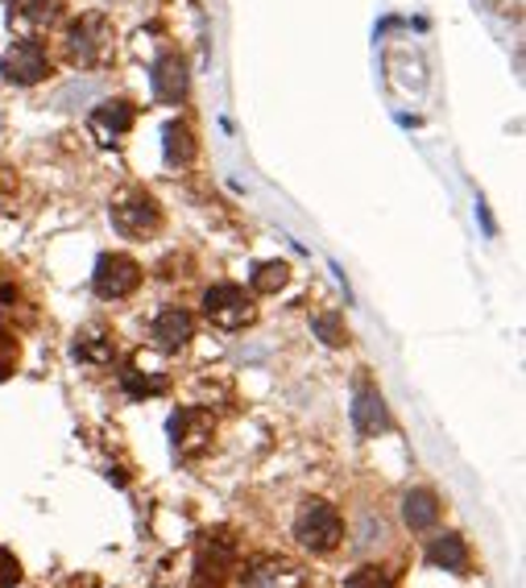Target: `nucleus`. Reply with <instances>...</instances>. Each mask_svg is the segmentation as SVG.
Masks as SVG:
<instances>
[{
    "label": "nucleus",
    "instance_id": "nucleus-9",
    "mask_svg": "<svg viewBox=\"0 0 526 588\" xmlns=\"http://www.w3.org/2000/svg\"><path fill=\"white\" fill-rule=\"evenodd\" d=\"M92 286H96L100 298H129L141 286V265L133 258H125V253H104L96 261Z\"/></svg>",
    "mask_w": 526,
    "mask_h": 588
},
{
    "label": "nucleus",
    "instance_id": "nucleus-12",
    "mask_svg": "<svg viewBox=\"0 0 526 588\" xmlns=\"http://www.w3.org/2000/svg\"><path fill=\"white\" fill-rule=\"evenodd\" d=\"M150 84L162 105H179L187 96V67H183V58L179 54H162L150 70Z\"/></svg>",
    "mask_w": 526,
    "mask_h": 588
},
{
    "label": "nucleus",
    "instance_id": "nucleus-21",
    "mask_svg": "<svg viewBox=\"0 0 526 588\" xmlns=\"http://www.w3.org/2000/svg\"><path fill=\"white\" fill-rule=\"evenodd\" d=\"M125 394L129 399H146V394H162L167 390V378H141L137 369H125Z\"/></svg>",
    "mask_w": 526,
    "mask_h": 588
},
{
    "label": "nucleus",
    "instance_id": "nucleus-17",
    "mask_svg": "<svg viewBox=\"0 0 526 588\" xmlns=\"http://www.w3.org/2000/svg\"><path fill=\"white\" fill-rule=\"evenodd\" d=\"M112 336H104L100 328H87V331H79V340H75V357L84 364H108L112 361Z\"/></svg>",
    "mask_w": 526,
    "mask_h": 588
},
{
    "label": "nucleus",
    "instance_id": "nucleus-7",
    "mask_svg": "<svg viewBox=\"0 0 526 588\" xmlns=\"http://www.w3.org/2000/svg\"><path fill=\"white\" fill-rule=\"evenodd\" d=\"M0 70H4V79L30 87V84H42L51 75V58H46L37 37H18L9 51L0 54Z\"/></svg>",
    "mask_w": 526,
    "mask_h": 588
},
{
    "label": "nucleus",
    "instance_id": "nucleus-18",
    "mask_svg": "<svg viewBox=\"0 0 526 588\" xmlns=\"http://www.w3.org/2000/svg\"><path fill=\"white\" fill-rule=\"evenodd\" d=\"M195 157V138H191L187 124H170L167 129V162L170 166H187Z\"/></svg>",
    "mask_w": 526,
    "mask_h": 588
},
{
    "label": "nucleus",
    "instance_id": "nucleus-23",
    "mask_svg": "<svg viewBox=\"0 0 526 588\" xmlns=\"http://www.w3.org/2000/svg\"><path fill=\"white\" fill-rule=\"evenodd\" d=\"M13 369H18V340L0 328V381L13 378Z\"/></svg>",
    "mask_w": 526,
    "mask_h": 588
},
{
    "label": "nucleus",
    "instance_id": "nucleus-2",
    "mask_svg": "<svg viewBox=\"0 0 526 588\" xmlns=\"http://www.w3.org/2000/svg\"><path fill=\"white\" fill-rule=\"evenodd\" d=\"M237 568V538L228 531H207L195 552V571H191V588H224L228 571Z\"/></svg>",
    "mask_w": 526,
    "mask_h": 588
},
{
    "label": "nucleus",
    "instance_id": "nucleus-19",
    "mask_svg": "<svg viewBox=\"0 0 526 588\" xmlns=\"http://www.w3.org/2000/svg\"><path fill=\"white\" fill-rule=\"evenodd\" d=\"M287 277H290L287 261H261L249 282H254L257 294H273V291H282V286H287Z\"/></svg>",
    "mask_w": 526,
    "mask_h": 588
},
{
    "label": "nucleus",
    "instance_id": "nucleus-3",
    "mask_svg": "<svg viewBox=\"0 0 526 588\" xmlns=\"http://www.w3.org/2000/svg\"><path fill=\"white\" fill-rule=\"evenodd\" d=\"M108 51H112V25H108V18H100V13H84V18L67 30L71 63H79V67H100L104 58H108Z\"/></svg>",
    "mask_w": 526,
    "mask_h": 588
},
{
    "label": "nucleus",
    "instance_id": "nucleus-4",
    "mask_svg": "<svg viewBox=\"0 0 526 588\" xmlns=\"http://www.w3.org/2000/svg\"><path fill=\"white\" fill-rule=\"evenodd\" d=\"M158 225H162V211H158L153 195H146V190H129V195H120L117 204H112V228H117L120 237H129V241L153 237Z\"/></svg>",
    "mask_w": 526,
    "mask_h": 588
},
{
    "label": "nucleus",
    "instance_id": "nucleus-22",
    "mask_svg": "<svg viewBox=\"0 0 526 588\" xmlns=\"http://www.w3.org/2000/svg\"><path fill=\"white\" fill-rule=\"evenodd\" d=\"M311 324H315V331H320L328 345H344L348 340V331H344V324H340L336 315H315Z\"/></svg>",
    "mask_w": 526,
    "mask_h": 588
},
{
    "label": "nucleus",
    "instance_id": "nucleus-15",
    "mask_svg": "<svg viewBox=\"0 0 526 588\" xmlns=\"http://www.w3.org/2000/svg\"><path fill=\"white\" fill-rule=\"evenodd\" d=\"M402 519H407L410 531H431L440 522V498L431 489H410L402 498Z\"/></svg>",
    "mask_w": 526,
    "mask_h": 588
},
{
    "label": "nucleus",
    "instance_id": "nucleus-6",
    "mask_svg": "<svg viewBox=\"0 0 526 588\" xmlns=\"http://www.w3.org/2000/svg\"><path fill=\"white\" fill-rule=\"evenodd\" d=\"M204 315L224 331H237L245 324H254V303H249V294L233 286V282H221V286H212L204 294Z\"/></svg>",
    "mask_w": 526,
    "mask_h": 588
},
{
    "label": "nucleus",
    "instance_id": "nucleus-5",
    "mask_svg": "<svg viewBox=\"0 0 526 588\" xmlns=\"http://www.w3.org/2000/svg\"><path fill=\"white\" fill-rule=\"evenodd\" d=\"M237 588H307V571L282 555H257L240 568Z\"/></svg>",
    "mask_w": 526,
    "mask_h": 588
},
{
    "label": "nucleus",
    "instance_id": "nucleus-14",
    "mask_svg": "<svg viewBox=\"0 0 526 588\" xmlns=\"http://www.w3.org/2000/svg\"><path fill=\"white\" fill-rule=\"evenodd\" d=\"M427 564L464 576V571L473 568V559H469V543H464L460 535H436V543L427 547Z\"/></svg>",
    "mask_w": 526,
    "mask_h": 588
},
{
    "label": "nucleus",
    "instance_id": "nucleus-20",
    "mask_svg": "<svg viewBox=\"0 0 526 588\" xmlns=\"http://www.w3.org/2000/svg\"><path fill=\"white\" fill-rule=\"evenodd\" d=\"M344 588H398V580H394L390 568H382V564H365V568H357L348 580H344Z\"/></svg>",
    "mask_w": 526,
    "mask_h": 588
},
{
    "label": "nucleus",
    "instance_id": "nucleus-10",
    "mask_svg": "<svg viewBox=\"0 0 526 588\" xmlns=\"http://www.w3.org/2000/svg\"><path fill=\"white\" fill-rule=\"evenodd\" d=\"M63 18V0H9V25L21 34H42Z\"/></svg>",
    "mask_w": 526,
    "mask_h": 588
},
{
    "label": "nucleus",
    "instance_id": "nucleus-8",
    "mask_svg": "<svg viewBox=\"0 0 526 588\" xmlns=\"http://www.w3.org/2000/svg\"><path fill=\"white\" fill-rule=\"evenodd\" d=\"M212 432H216V423H212V415H207L204 406H183V411H174V418H170L174 451L187 456V460H195V456H204L212 448Z\"/></svg>",
    "mask_w": 526,
    "mask_h": 588
},
{
    "label": "nucleus",
    "instance_id": "nucleus-13",
    "mask_svg": "<svg viewBox=\"0 0 526 588\" xmlns=\"http://www.w3.org/2000/svg\"><path fill=\"white\" fill-rule=\"evenodd\" d=\"M133 121H137V112L129 100H104V105L92 112V133L100 141H117L133 129Z\"/></svg>",
    "mask_w": 526,
    "mask_h": 588
},
{
    "label": "nucleus",
    "instance_id": "nucleus-1",
    "mask_svg": "<svg viewBox=\"0 0 526 588\" xmlns=\"http://www.w3.org/2000/svg\"><path fill=\"white\" fill-rule=\"evenodd\" d=\"M294 538L315 555L336 552L340 543H344V519H340V510L332 502H307L299 510V522H294Z\"/></svg>",
    "mask_w": 526,
    "mask_h": 588
},
{
    "label": "nucleus",
    "instance_id": "nucleus-16",
    "mask_svg": "<svg viewBox=\"0 0 526 588\" xmlns=\"http://www.w3.org/2000/svg\"><path fill=\"white\" fill-rule=\"evenodd\" d=\"M353 423H357L361 435H377L386 432V402H382V394L377 390H361L357 402H353Z\"/></svg>",
    "mask_w": 526,
    "mask_h": 588
},
{
    "label": "nucleus",
    "instance_id": "nucleus-24",
    "mask_svg": "<svg viewBox=\"0 0 526 588\" xmlns=\"http://www.w3.org/2000/svg\"><path fill=\"white\" fill-rule=\"evenodd\" d=\"M21 580V564H18V555L13 552H4L0 547V588H13Z\"/></svg>",
    "mask_w": 526,
    "mask_h": 588
},
{
    "label": "nucleus",
    "instance_id": "nucleus-11",
    "mask_svg": "<svg viewBox=\"0 0 526 588\" xmlns=\"http://www.w3.org/2000/svg\"><path fill=\"white\" fill-rule=\"evenodd\" d=\"M150 336L162 352H179V348L191 345V336H195V319H191V312H183V307H167V312H158Z\"/></svg>",
    "mask_w": 526,
    "mask_h": 588
}]
</instances>
